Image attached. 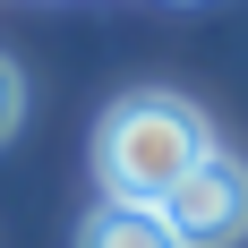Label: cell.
<instances>
[{
	"label": "cell",
	"instance_id": "cell-1",
	"mask_svg": "<svg viewBox=\"0 0 248 248\" xmlns=\"http://www.w3.org/2000/svg\"><path fill=\"white\" fill-rule=\"evenodd\" d=\"M205 154L214 137L180 94H120L94 128V180L111 205H163Z\"/></svg>",
	"mask_w": 248,
	"mask_h": 248
},
{
	"label": "cell",
	"instance_id": "cell-2",
	"mask_svg": "<svg viewBox=\"0 0 248 248\" xmlns=\"http://www.w3.org/2000/svg\"><path fill=\"white\" fill-rule=\"evenodd\" d=\"M154 214L171 223L180 248H231V240L248 231V171L231 163V154H205V163L180 180Z\"/></svg>",
	"mask_w": 248,
	"mask_h": 248
},
{
	"label": "cell",
	"instance_id": "cell-3",
	"mask_svg": "<svg viewBox=\"0 0 248 248\" xmlns=\"http://www.w3.org/2000/svg\"><path fill=\"white\" fill-rule=\"evenodd\" d=\"M77 248H180V240H171V223L154 205H111L103 197L86 214V231H77Z\"/></svg>",
	"mask_w": 248,
	"mask_h": 248
},
{
	"label": "cell",
	"instance_id": "cell-4",
	"mask_svg": "<svg viewBox=\"0 0 248 248\" xmlns=\"http://www.w3.org/2000/svg\"><path fill=\"white\" fill-rule=\"evenodd\" d=\"M17 120H26V86H17V69L0 60V137H9Z\"/></svg>",
	"mask_w": 248,
	"mask_h": 248
}]
</instances>
